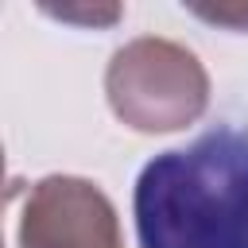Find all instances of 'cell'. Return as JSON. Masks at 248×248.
Returning <instances> with one entry per match:
<instances>
[{"mask_svg": "<svg viewBox=\"0 0 248 248\" xmlns=\"http://www.w3.org/2000/svg\"><path fill=\"white\" fill-rule=\"evenodd\" d=\"M132 217L140 248H248V128L213 124L147 159Z\"/></svg>", "mask_w": 248, "mask_h": 248, "instance_id": "cell-1", "label": "cell"}, {"mask_svg": "<svg viewBox=\"0 0 248 248\" xmlns=\"http://www.w3.org/2000/svg\"><path fill=\"white\" fill-rule=\"evenodd\" d=\"M105 97L132 132H178L205 112L209 74L190 46L140 35L108 58Z\"/></svg>", "mask_w": 248, "mask_h": 248, "instance_id": "cell-2", "label": "cell"}, {"mask_svg": "<svg viewBox=\"0 0 248 248\" xmlns=\"http://www.w3.org/2000/svg\"><path fill=\"white\" fill-rule=\"evenodd\" d=\"M19 248H120V225L108 194L78 174H46L23 194Z\"/></svg>", "mask_w": 248, "mask_h": 248, "instance_id": "cell-3", "label": "cell"}, {"mask_svg": "<svg viewBox=\"0 0 248 248\" xmlns=\"http://www.w3.org/2000/svg\"><path fill=\"white\" fill-rule=\"evenodd\" d=\"M186 12L205 19V23H217V27L248 35V4L244 0H232V4H186Z\"/></svg>", "mask_w": 248, "mask_h": 248, "instance_id": "cell-4", "label": "cell"}, {"mask_svg": "<svg viewBox=\"0 0 248 248\" xmlns=\"http://www.w3.org/2000/svg\"><path fill=\"white\" fill-rule=\"evenodd\" d=\"M46 16H54V19H62V23H81V27H108V23H116L124 12L116 8V4H105V8H85V4H62V8H43Z\"/></svg>", "mask_w": 248, "mask_h": 248, "instance_id": "cell-5", "label": "cell"}]
</instances>
